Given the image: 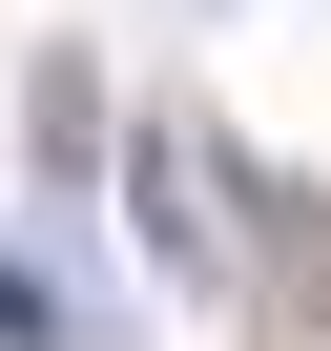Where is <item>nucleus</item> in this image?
<instances>
[{
  "label": "nucleus",
  "mask_w": 331,
  "mask_h": 351,
  "mask_svg": "<svg viewBox=\"0 0 331 351\" xmlns=\"http://www.w3.org/2000/svg\"><path fill=\"white\" fill-rule=\"evenodd\" d=\"M124 186H145V269H166V289H228V269H249V228H228V165H207V124H124Z\"/></svg>",
  "instance_id": "nucleus-1"
},
{
  "label": "nucleus",
  "mask_w": 331,
  "mask_h": 351,
  "mask_svg": "<svg viewBox=\"0 0 331 351\" xmlns=\"http://www.w3.org/2000/svg\"><path fill=\"white\" fill-rule=\"evenodd\" d=\"M249 269H269V310L331 351V207H310V186H249Z\"/></svg>",
  "instance_id": "nucleus-2"
},
{
  "label": "nucleus",
  "mask_w": 331,
  "mask_h": 351,
  "mask_svg": "<svg viewBox=\"0 0 331 351\" xmlns=\"http://www.w3.org/2000/svg\"><path fill=\"white\" fill-rule=\"evenodd\" d=\"M21 145H42V186H83V165H104V145H124V104H104V83H83V42H62V62H42V83H21Z\"/></svg>",
  "instance_id": "nucleus-3"
},
{
  "label": "nucleus",
  "mask_w": 331,
  "mask_h": 351,
  "mask_svg": "<svg viewBox=\"0 0 331 351\" xmlns=\"http://www.w3.org/2000/svg\"><path fill=\"white\" fill-rule=\"evenodd\" d=\"M0 351H62V289L42 269H0Z\"/></svg>",
  "instance_id": "nucleus-4"
}]
</instances>
